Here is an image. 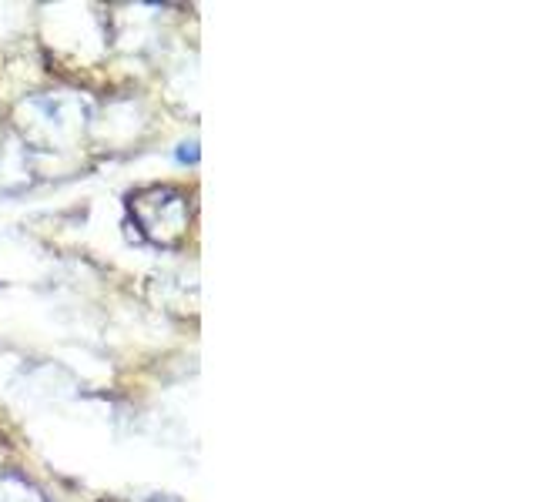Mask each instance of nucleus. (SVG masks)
Instances as JSON below:
<instances>
[{
	"mask_svg": "<svg viewBox=\"0 0 536 502\" xmlns=\"http://www.w3.org/2000/svg\"><path fill=\"white\" fill-rule=\"evenodd\" d=\"M178 161H198V151H178Z\"/></svg>",
	"mask_w": 536,
	"mask_h": 502,
	"instance_id": "f257e3e1",
	"label": "nucleus"
}]
</instances>
